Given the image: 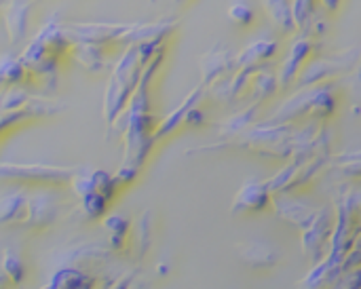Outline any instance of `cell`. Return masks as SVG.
Here are the masks:
<instances>
[{"label":"cell","instance_id":"cell-13","mask_svg":"<svg viewBox=\"0 0 361 289\" xmlns=\"http://www.w3.org/2000/svg\"><path fill=\"white\" fill-rule=\"evenodd\" d=\"M106 49L108 44L95 40H78L70 44V55L91 74H97L106 68Z\"/></svg>","mask_w":361,"mask_h":289},{"label":"cell","instance_id":"cell-28","mask_svg":"<svg viewBox=\"0 0 361 289\" xmlns=\"http://www.w3.org/2000/svg\"><path fill=\"white\" fill-rule=\"evenodd\" d=\"M0 42H2V40H0Z\"/></svg>","mask_w":361,"mask_h":289},{"label":"cell","instance_id":"cell-14","mask_svg":"<svg viewBox=\"0 0 361 289\" xmlns=\"http://www.w3.org/2000/svg\"><path fill=\"white\" fill-rule=\"evenodd\" d=\"M279 53V42L277 40H256L247 44L241 53L235 55V68H258L264 63H271Z\"/></svg>","mask_w":361,"mask_h":289},{"label":"cell","instance_id":"cell-16","mask_svg":"<svg viewBox=\"0 0 361 289\" xmlns=\"http://www.w3.org/2000/svg\"><path fill=\"white\" fill-rule=\"evenodd\" d=\"M25 195L13 192L0 199V226H19L25 216Z\"/></svg>","mask_w":361,"mask_h":289},{"label":"cell","instance_id":"cell-9","mask_svg":"<svg viewBox=\"0 0 361 289\" xmlns=\"http://www.w3.org/2000/svg\"><path fill=\"white\" fill-rule=\"evenodd\" d=\"M32 2L27 0H11L2 6V21L6 36L13 44H19L25 40L30 30V17H32Z\"/></svg>","mask_w":361,"mask_h":289},{"label":"cell","instance_id":"cell-20","mask_svg":"<svg viewBox=\"0 0 361 289\" xmlns=\"http://www.w3.org/2000/svg\"><path fill=\"white\" fill-rule=\"evenodd\" d=\"M49 288H91L93 281L89 275L76 269H63L53 275V279L47 283Z\"/></svg>","mask_w":361,"mask_h":289},{"label":"cell","instance_id":"cell-24","mask_svg":"<svg viewBox=\"0 0 361 289\" xmlns=\"http://www.w3.org/2000/svg\"><path fill=\"white\" fill-rule=\"evenodd\" d=\"M184 125H190V127H201V125H205V114H203V110H201L199 106H192V108L188 110V114H186Z\"/></svg>","mask_w":361,"mask_h":289},{"label":"cell","instance_id":"cell-2","mask_svg":"<svg viewBox=\"0 0 361 289\" xmlns=\"http://www.w3.org/2000/svg\"><path fill=\"white\" fill-rule=\"evenodd\" d=\"M144 66H146V59L142 57L140 44H127V49L114 63V70L110 74V80L104 93V118H106L108 131L112 129L118 114L125 110L133 89L140 82Z\"/></svg>","mask_w":361,"mask_h":289},{"label":"cell","instance_id":"cell-11","mask_svg":"<svg viewBox=\"0 0 361 289\" xmlns=\"http://www.w3.org/2000/svg\"><path fill=\"white\" fill-rule=\"evenodd\" d=\"M203 85L201 87H197L192 93H188L186 95V99L171 112V114H167L165 118H161L159 123H157V127H154V131H152V137H154V142H161V140H165V137H169L171 133H176L182 125H184V121H186V114H188V110L192 108V106H199V99L203 97Z\"/></svg>","mask_w":361,"mask_h":289},{"label":"cell","instance_id":"cell-17","mask_svg":"<svg viewBox=\"0 0 361 289\" xmlns=\"http://www.w3.org/2000/svg\"><path fill=\"white\" fill-rule=\"evenodd\" d=\"M27 78L30 76H27V72H25L19 55L15 57L13 53H0V85L2 87L21 85Z\"/></svg>","mask_w":361,"mask_h":289},{"label":"cell","instance_id":"cell-3","mask_svg":"<svg viewBox=\"0 0 361 289\" xmlns=\"http://www.w3.org/2000/svg\"><path fill=\"white\" fill-rule=\"evenodd\" d=\"M80 167H59L42 163H0V180L36 186H68Z\"/></svg>","mask_w":361,"mask_h":289},{"label":"cell","instance_id":"cell-18","mask_svg":"<svg viewBox=\"0 0 361 289\" xmlns=\"http://www.w3.org/2000/svg\"><path fill=\"white\" fill-rule=\"evenodd\" d=\"M292 0H264L269 17L277 23L279 30L283 32H294V19H292Z\"/></svg>","mask_w":361,"mask_h":289},{"label":"cell","instance_id":"cell-26","mask_svg":"<svg viewBox=\"0 0 361 289\" xmlns=\"http://www.w3.org/2000/svg\"><path fill=\"white\" fill-rule=\"evenodd\" d=\"M173 2H178V4H186L188 0H173Z\"/></svg>","mask_w":361,"mask_h":289},{"label":"cell","instance_id":"cell-7","mask_svg":"<svg viewBox=\"0 0 361 289\" xmlns=\"http://www.w3.org/2000/svg\"><path fill=\"white\" fill-rule=\"evenodd\" d=\"M315 40L313 36H302L300 40H296L290 49V53L283 57L279 72H277V80H279V89H290L292 85H296V78L300 76L302 68L315 57Z\"/></svg>","mask_w":361,"mask_h":289},{"label":"cell","instance_id":"cell-4","mask_svg":"<svg viewBox=\"0 0 361 289\" xmlns=\"http://www.w3.org/2000/svg\"><path fill=\"white\" fill-rule=\"evenodd\" d=\"M68 209V205L61 201L57 192L51 190H38L25 199V216L19 226L30 228V230H40L47 226H53L61 211Z\"/></svg>","mask_w":361,"mask_h":289},{"label":"cell","instance_id":"cell-5","mask_svg":"<svg viewBox=\"0 0 361 289\" xmlns=\"http://www.w3.org/2000/svg\"><path fill=\"white\" fill-rule=\"evenodd\" d=\"M357 61L355 51L345 53V55H334V57H313L300 72V76L296 78V85L302 87H313V85H322L332 80L338 74H347L353 63Z\"/></svg>","mask_w":361,"mask_h":289},{"label":"cell","instance_id":"cell-25","mask_svg":"<svg viewBox=\"0 0 361 289\" xmlns=\"http://www.w3.org/2000/svg\"><path fill=\"white\" fill-rule=\"evenodd\" d=\"M341 2L343 0H322V6H324L326 13H336L338 6H341Z\"/></svg>","mask_w":361,"mask_h":289},{"label":"cell","instance_id":"cell-12","mask_svg":"<svg viewBox=\"0 0 361 289\" xmlns=\"http://www.w3.org/2000/svg\"><path fill=\"white\" fill-rule=\"evenodd\" d=\"M239 256L243 264L254 271H267L281 262V252L267 241H250L239 247Z\"/></svg>","mask_w":361,"mask_h":289},{"label":"cell","instance_id":"cell-21","mask_svg":"<svg viewBox=\"0 0 361 289\" xmlns=\"http://www.w3.org/2000/svg\"><path fill=\"white\" fill-rule=\"evenodd\" d=\"M228 17L233 23H237L239 27H252L258 19V13L252 4L247 2H233L228 6Z\"/></svg>","mask_w":361,"mask_h":289},{"label":"cell","instance_id":"cell-8","mask_svg":"<svg viewBox=\"0 0 361 289\" xmlns=\"http://www.w3.org/2000/svg\"><path fill=\"white\" fill-rule=\"evenodd\" d=\"M273 207V192L267 182H247L239 188L231 214L233 216H250V214H262Z\"/></svg>","mask_w":361,"mask_h":289},{"label":"cell","instance_id":"cell-6","mask_svg":"<svg viewBox=\"0 0 361 289\" xmlns=\"http://www.w3.org/2000/svg\"><path fill=\"white\" fill-rule=\"evenodd\" d=\"M334 222H336V218H334L332 207H322V209H317L313 222L307 228H302V250L315 262H319L326 252L330 254L328 243H332Z\"/></svg>","mask_w":361,"mask_h":289},{"label":"cell","instance_id":"cell-1","mask_svg":"<svg viewBox=\"0 0 361 289\" xmlns=\"http://www.w3.org/2000/svg\"><path fill=\"white\" fill-rule=\"evenodd\" d=\"M68 51H70V42L63 36L61 21H57V17H51L38 30L34 40L25 44L19 59L30 78H40L44 80L47 87H53L57 78L59 59L68 55Z\"/></svg>","mask_w":361,"mask_h":289},{"label":"cell","instance_id":"cell-22","mask_svg":"<svg viewBox=\"0 0 361 289\" xmlns=\"http://www.w3.org/2000/svg\"><path fill=\"white\" fill-rule=\"evenodd\" d=\"M2 275L6 279H11L13 283H19L25 275V266H23L21 258L11 250H4V254H2Z\"/></svg>","mask_w":361,"mask_h":289},{"label":"cell","instance_id":"cell-27","mask_svg":"<svg viewBox=\"0 0 361 289\" xmlns=\"http://www.w3.org/2000/svg\"><path fill=\"white\" fill-rule=\"evenodd\" d=\"M2 6H4V0H0V11H2Z\"/></svg>","mask_w":361,"mask_h":289},{"label":"cell","instance_id":"cell-23","mask_svg":"<svg viewBox=\"0 0 361 289\" xmlns=\"http://www.w3.org/2000/svg\"><path fill=\"white\" fill-rule=\"evenodd\" d=\"M80 207H82V216L87 220H97L104 216V211L108 207V199L99 192H93V195H87L80 199Z\"/></svg>","mask_w":361,"mask_h":289},{"label":"cell","instance_id":"cell-19","mask_svg":"<svg viewBox=\"0 0 361 289\" xmlns=\"http://www.w3.org/2000/svg\"><path fill=\"white\" fill-rule=\"evenodd\" d=\"M260 106L262 104H254V106H250L247 110H243V112H239V114H235V116H231L228 121H224L222 125V135H226V137H235V135H241L252 123H254V118H256V114H258V110H260Z\"/></svg>","mask_w":361,"mask_h":289},{"label":"cell","instance_id":"cell-10","mask_svg":"<svg viewBox=\"0 0 361 289\" xmlns=\"http://www.w3.org/2000/svg\"><path fill=\"white\" fill-rule=\"evenodd\" d=\"M235 70V55L224 47H216L201 57V85L212 87L216 80L224 78Z\"/></svg>","mask_w":361,"mask_h":289},{"label":"cell","instance_id":"cell-15","mask_svg":"<svg viewBox=\"0 0 361 289\" xmlns=\"http://www.w3.org/2000/svg\"><path fill=\"white\" fill-rule=\"evenodd\" d=\"M292 19H294V27L302 34V36H311V30L319 17L322 0H292Z\"/></svg>","mask_w":361,"mask_h":289}]
</instances>
